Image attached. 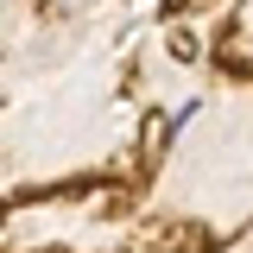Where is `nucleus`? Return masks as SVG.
<instances>
[{"label": "nucleus", "mask_w": 253, "mask_h": 253, "mask_svg": "<svg viewBox=\"0 0 253 253\" xmlns=\"http://www.w3.org/2000/svg\"><path fill=\"white\" fill-rule=\"evenodd\" d=\"M76 6H83V0H76Z\"/></svg>", "instance_id": "nucleus-1"}]
</instances>
